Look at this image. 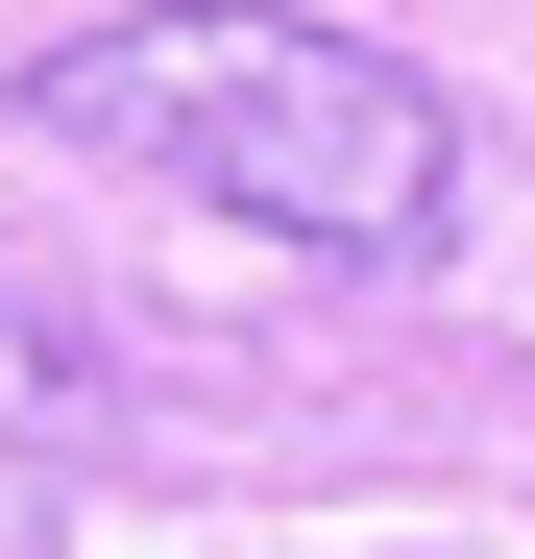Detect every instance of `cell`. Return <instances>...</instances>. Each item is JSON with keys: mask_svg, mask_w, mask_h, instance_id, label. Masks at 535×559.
I'll return each instance as SVG.
<instances>
[{"mask_svg": "<svg viewBox=\"0 0 535 559\" xmlns=\"http://www.w3.org/2000/svg\"><path fill=\"white\" fill-rule=\"evenodd\" d=\"M25 146L146 170L195 219H268L317 267H438L463 243V98L317 0H146V25L25 49Z\"/></svg>", "mask_w": 535, "mask_h": 559, "instance_id": "6da1fadb", "label": "cell"}, {"mask_svg": "<svg viewBox=\"0 0 535 559\" xmlns=\"http://www.w3.org/2000/svg\"><path fill=\"white\" fill-rule=\"evenodd\" d=\"M73 438H98V341L49 293H0V462H73Z\"/></svg>", "mask_w": 535, "mask_h": 559, "instance_id": "7a4b0ae2", "label": "cell"}]
</instances>
